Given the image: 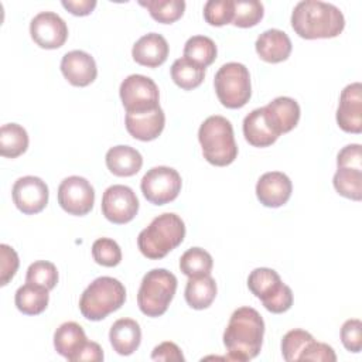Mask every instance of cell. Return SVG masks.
I'll return each instance as SVG.
<instances>
[{
    "instance_id": "cell-1",
    "label": "cell",
    "mask_w": 362,
    "mask_h": 362,
    "mask_svg": "<svg viewBox=\"0 0 362 362\" xmlns=\"http://www.w3.org/2000/svg\"><path fill=\"white\" fill-rule=\"evenodd\" d=\"M264 321L252 307L235 310L223 332V345L230 361H250L262 349Z\"/></svg>"
},
{
    "instance_id": "cell-2",
    "label": "cell",
    "mask_w": 362,
    "mask_h": 362,
    "mask_svg": "<svg viewBox=\"0 0 362 362\" xmlns=\"http://www.w3.org/2000/svg\"><path fill=\"white\" fill-rule=\"evenodd\" d=\"M291 27L305 40L334 38L342 33L345 18L342 11L331 3L303 0L291 13Z\"/></svg>"
},
{
    "instance_id": "cell-3",
    "label": "cell",
    "mask_w": 362,
    "mask_h": 362,
    "mask_svg": "<svg viewBox=\"0 0 362 362\" xmlns=\"http://www.w3.org/2000/svg\"><path fill=\"white\" fill-rule=\"evenodd\" d=\"M185 236L184 221L173 212L156 216L137 236V246L143 256L151 260L165 257Z\"/></svg>"
},
{
    "instance_id": "cell-4",
    "label": "cell",
    "mask_w": 362,
    "mask_h": 362,
    "mask_svg": "<svg viewBox=\"0 0 362 362\" xmlns=\"http://www.w3.org/2000/svg\"><path fill=\"white\" fill-rule=\"evenodd\" d=\"M198 140L204 158L216 167H225L235 161L238 146L230 122L219 115L209 116L198 130Z\"/></svg>"
},
{
    "instance_id": "cell-5",
    "label": "cell",
    "mask_w": 362,
    "mask_h": 362,
    "mask_svg": "<svg viewBox=\"0 0 362 362\" xmlns=\"http://www.w3.org/2000/svg\"><path fill=\"white\" fill-rule=\"evenodd\" d=\"M124 301V286L117 279L102 276L85 288L79 300V310L86 320L100 321L110 313L119 310Z\"/></svg>"
},
{
    "instance_id": "cell-6",
    "label": "cell",
    "mask_w": 362,
    "mask_h": 362,
    "mask_svg": "<svg viewBox=\"0 0 362 362\" xmlns=\"http://www.w3.org/2000/svg\"><path fill=\"white\" fill-rule=\"evenodd\" d=\"M177 291V277L165 269H153L141 280L137 305L147 317L163 315Z\"/></svg>"
},
{
    "instance_id": "cell-7",
    "label": "cell",
    "mask_w": 362,
    "mask_h": 362,
    "mask_svg": "<svg viewBox=\"0 0 362 362\" xmlns=\"http://www.w3.org/2000/svg\"><path fill=\"white\" fill-rule=\"evenodd\" d=\"M247 287L263 304L274 314H281L293 305V291L284 284L279 273L269 267H257L247 277Z\"/></svg>"
},
{
    "instance_id": "cell-8",
    "label": "cell",
    "mask_w": 362,
    "mask_h": 362,
    "mask_svg": "<svg viewBox=\"0 0 362 362\" xmlns=\"http://www.w3.org/2000/svg\"><path fill=\"white\" fill-rule=\"evenodd\" d=\"M214 86L219 102L228 109L243 107L250 96V75L240 62L223 64L214 78Z\"/></svg>"
},
{
    "instance_id": "cell-9",
    "label": "cell",
    "mask_w": 362,
    "mask_h": 362,
    "mask_svg": "<svg viewBox=\"0 0 362 362\" xmlns=\"http://www.w3.org/2000/svg\"><path fill=\"white\" fill-rule=\"evenodd\" d=\"M181 175L177 170L165 165L153 167L141 178L140 188L144 198L154 205L174 201L181 191Z\"/></svg>"
},
{
    "instance_id": "cell-10",
    "label": "cell",
    "mask_w": 362,
    "mask_h": 362,
    "mask_svg": "<svg viewBox=\"0 0 362 362\" xmlns=\"http://www.w3.org/2000/svg\"><path fill=\"white\" fill-rule=\"evenodd\" d=\"M119 93L126 112H146L160 106L158 88L151 78L144 75H129L120 83Z\"/></svg>"
},
{
    "instance_id": "cell-11",
    "label": "cell",
    "mask_w": 362,
    "mask_h": 362,
    "mask_svg": "<svg viewBox=\"0 0 362 362\" xmlns=\"http://www.w3.org/2000/svg\"><path fill=\"white\" fill-rule=\"evenodd\" d=\"M95 189L90 182L79 175H71L58 187V204L69 215L83 216L93 208Z\"/></svg>"
},
{
    "instance_id": "cell-12",
    "label": "cell",
    "mask_w": 362,
    "mask_h": 362,
    "mask_svg": "<svg viewBox=\"0 0 362 362\" xmlns=\"http://www.w3.org/2000/svg\"><path fill=\"white\" fill-rule=\"evenodd\" d=\"M137 211L139 199L130 187L116 184L105 189L102 197V214L112 223H127L137 215Z\"/></svg>"
},
{
    "instance_id": "cell-13",
    "label": "cell",
    "mask_w": 362,
    "mask_h": 362,
    "mask_svg": "<svg viewBox=\"0 0 362 362\" xmlns=\"http://www.w3.org/2000/svg\"><path fill=\"white\" fill-rule=\"evenodd\" d=\"M30 34L34 42L45 49H55L68 38L66 23L54 11H41L30 23Z\"/></svg>"
},
{
    "instance_id": "cell-14",
    "label": "cell",
    "mask_w": 362,
    "mask_h": 362,
    "mask_svg": "<svg viewBox=\"0 0 362 362\" xmlns=\"http://www.w3.org/2000/svg\"><path fill=\"white\" fill-rule=\"evenodd\" d=\"M13 202L25 215L41 212L48 204V187L40 177L25 175L18 178L11 189Z\"/></svg>"
},
{
    "instance_id": "cell-15",
    "label": "cell",
    "mask_w": 362,
    "mask_h": 362,
    "mask_svg": "<svg viewBox=\"0 0 362 362\" xmlns=\"http://www.w3.org/2000/svg\"><path fill=\"white\" fill-rule=\"evenodd\" d=\"M337 123L346 133L362 132V85L359 82L346 85L341 92Z\"/></svg>"
},
{
    "instance_id": "cell-16",
    "label": "cell",
    "mask_w": 362,
    "mask_h": 362,
    "mask_svg": "<svg viewBox=\"0 0 362 362\" xmlns=\"http://www.w3.org/2000/svg\"><path fill=\"white\" fill-rule=\"evenodd\" d=\"M61 72L71 85L83 88L96 79L98 68L90 54L81 49H74L62 57Z\"/></svg>"
},
{
    "instance_id": "cell-17",
    "label": "cell",
    "mask_w": 362,
    "mask_h": 362,
    "mask_svg": "<svg viewBox=\"0 0 362 362\" xmlns=\"http://www.w3.org/2000/svg\"><path fill=\"white\" fill-rule=\"evenodd\" d=\"M293 185L290 178L280 171L264 173L256 184V197L264 206L279 208L291 197Z\"/></svg>"
},
{
    "instance_id": "cell-18",
    "label": "cell",
    "mask_w": 362,
    "mask_h": 362,
    "mask_svg": "<svg viewBox=\"0 0 362 362\" xmlns=\"http://www.w3.org/2000/svg\"><path fill=\"white\" fill-rule=\"evenodd\" d=\"M264 117L272 130L280 136L293 130L300 120V106L288 96H279L263 106Z\"/></svg>"
},
{
    "instance_id": "cell-19",
    "label": "cell",
    "mask_w": 362,
    "mask_h": 362,
    "mask_svg": "<svg viewBox=\"0 0 362 362\" xmlns=\"http://www.w3.org/2000/svg\"><path fill=\"white\" fill-rule=\"evenodd\" d=\"M165 124V115L158 106L146 112H126V129L129 134L141 141L157 139Z\"/></svg>"
},
{
    "instance_id": "cell-20",
    "label": "cell",
    "mask_w": 362,
    "mask_h": 362,
    "mask_svg": "<svg viewBox=\"0 0 362 362\" xmlns=\"http://www.w3.org/2000/svg\"><path fill=\"white\" fill-rule=\"evenodd\" d=\"M168 51V42L161 34L148 33L134 42L132 48V57L137 64L143 66L157 68L165 62Z\"/></svg>"
},
{
    "instance_id": "cell-21",
    "label": "cell",
    "mask_w": 362,
    "mask_h": 362,
    "mask_svg": "<svg viewBox=\"0 0 362 362\" xmlns=\"http://www.w3.org/2000/svg\"><path fill=\"white\" fill-rule=\"evenodd\" d=\"M291 47L288 35L277 28H270L262 33L255 44L257 55L270 64L286 61L291 54Z\"/></svg>"
},
{
    "instance_id": "cell-22",
    "label": "cell",
    "mask_w": 362,
    "mask_h": 362,
    "mask_svg": "<svg viewBox=\"0 0 362 362\" xmlns=\"http://www.w3.org/2000/svg\"><path fill=\"white\" fill-rule=\"evenodd\" d=\"M109 339L119 355H132L141 342V329L137 321L132 318H120L113 322L109 331Z\"/></svg>"
},
{
    "instance_id": "cell-23",
    "label": "cell",
    "mask_w": 362,
    "mask_h": 362,
    "mask_svg": "<svg viewBox=\"0 0 362 362\" xmlns=\"http://www.w3.org/2000/svg\"><path fill=\"white\" fill-rule=\"evenodd\" d=\"M88 342L83 328L74 321L61 324L54 334V348L55 351L71 362H75L76 355L82 351Z\"/></svg>"
},
{
    "instance_id": "cell-24",
    "label": "cell",
    "mask_w": 362,
    "mask_h": 362,
    "mask_svg": "<svg viewBox=\"0 0 362 362\" xmlns=\"http://www.w3.org/2000/svg\"><path fill=\"white\" fill-rule=\"evenodd\" d=\"M107 170L117 177H132L137 174L143 165L141 154L130 146L110 147L105 157Z\"/></svg>"
},
{
    "instance_id": "cell-25",
    "label": "cell",
    "mask_w": 362,
    "mask_h": 362,
    "mask_svg": "<svg viewBox=\"0 0 362 362\" xmlns=\"http://www.w3.org/2000/svg\"><path fill=\"white\" fill-rule=\"evenodd\" d=\"M243 136L246 141L255 147L272 146L279 139V136L269 126L263 107L252 110L243 119Z\"/></svg>"
},
{
    "instance_id": "cell-26",
    "label": "cell",
    "mask_w": 362,
    "mask_h": 362,
    "mask_svg": "<svg viewBox=\"0 0 362 362\" xmlns=\"http://www.w3.org/2000/svg\"><path fill=\"white\" fill-rule=\"evenodd\" d=\"M185 301L194 310L208 308L216 297V283L211 274L189 277L185 286Z\"/></svg>"
},
{
    "instance_id": "cell-27",
    "label": "cell",
    "mask_w": 362,
    "mask_h": 362,
    "mask_svg": "<svg viewBox=\"0 0 362 362\" xmlns=\"http://www.w3.org/2000/svg\"><path fill=\"white\" fill-rule=\"evenodd\" d=\"M49 290L41 286L25 283L18 287L14 296V303L18 311L25 315H38L41 314L49 301Z\"/></svg>"
},
{
    "instance_id": "cell-28",
    "label": "cell",
    "mask_w": 362,
    "mask_h": 362,
    "mask_svg": "<svg viewBox=\"0 0 362 362\" xmlns=\"http://www.w3.org/2000/svg\"><path fill=\"white\" fill-rule=\"evenodd\" d=\"M28 147L27 130L17 123L3 124L0 129V154L3 157L16 158Z\"/></svg>"
},
{
    "instance_id": "cell-29",
    "label": "cell",
    "mask_w": 362,
    "mask_h": 362,
    "mask_svg": "<svg viewBox=\"0 0 362 362\" xmlns=\"http://www.w3.org/2000/svg\"><path fill=\"white\" fill-rule=\"evenodd\" d=\"M171 78L174 83L181 89L191 90L202 83L205 78V68L182 57L173 62Z\"/></svg>"
},
{
    "instance_id": "cell-30",
    "label": "cell",
    "mask_w": 362,
    "mask_h": 362,
    "mask_svg": "<svg viewBox=\"0 0 362 362\" xmlns=\"http://www.w3.org/2000/svg\"><path fill=\"white\" fill-rule=\"evenodd\" d=\"M184 58L206 68L216 58V45L209 37L194 35L188 38L184 45Z\"/></svg>"
},
{
    "instance_id": "cell-31",
    "label": "cell",
    "mask_w": 362,
    "mask_h": 362,
    "mask_svg": "<svg viewBox=\"0 0 362 362\" xmlns=\"http://www.w3.org/2000/svg\"><path fill=\"white\" fill-rule=\"evenodd\" d=\"M212 266V256L201 247H191L185 250L180 257V269L188 277L211 274Z\"/></svg>"
},
{
    "instance_id": "cell-32",
    "label": "cell",
    "mask_w": 362,
    "mask_h": 362,
    "mask_svg": "<svg viewBox=\"0 0 362 362\" xmlns=\"http://www.w3.org/2000/svg\"><path fill=\"white\" fill-rule=\"evenodd\" d=\"M140 6L146 7L150 16L163 24H171L182 17L185 10L184 0H147L139 1Z\"/></svg>"
},
{
    "instance_id": "cell-33",
    "label": "cell",
    "mask_w": 362,
    "mask_h": 362,
    "mask_svg": "<svg viewBox=\"0 0 362 362\" xmlns=\"http://www.w3.org/2000/svg\"><path fill=\"white\" fill-rule=\"evenodd\" d=\"M334 188L345 198L361 201L362 198V170L338 168L332 178Z\"/></svg>"
},
{
    "instance_id": "cell-34",
    "label": "cell",
    "mask_w": 362,
    "mask_h": 362,
    "mask_svg": "<svg viewBox=\"0 0 362 362\" xmlns=\"http://www.w3.org/2000/svg\"><path fill=\"white\" fill-rule=\"evenodd\" d=\"M264 14V7L257 0H233L232 24L240 28L256 25Z\"/></svg>"
},
{
    "instance_id": "cell-35",
    "label": "cell",
    "mask_w": 362,
    "mask_h": 362,
    "mask_svg": "<svg viewBox=\"0 0 362 362\" xmlns=\"http://www.w3.org/2000/svg\"><path fill=\"white\" fill-rule=\"evenodd\" d=\"M314 341V337L304 329H291L281 339V354L287 362L300 361L301 354Z\"/></svg>"
},
{
    "instance_id": "cell-36",
    "label": "cell",
    "mask_w": 362,
    "mask_h": 362,
    "mask_svg": "<svg viewBox=\"0 0 362 362\" xmlns=\"http://www.w3.org/2000/svg\"><path fill=\"white\" fill-rule=\"evenodd\" d=\"M25 283H31L35 286L45 287L47 290H52L58 283V270L55 264L51 262L37 260L28 266Z\"/></svg>"
},
{
    "instance_id": "cell-37",
    "label": "cell",
    "mask_w": 362,
    "mask_h": 362,
    "mask_svg": "<svg viewBox=\"0 0 362 362\" xmlns=\"http://www.w3.org/2000/svg\"><path fill=\"white\" fill-rule=\"evenodd\" d=\"M93 260L105 267L117 266L122 260V250L116 240L110 238H99L92 245Z\"/></svg>"
},
{
    "instance_id": "cell-38",
    "label": "cell",
    "mask_w": 362,
    "mask_h": 362,
    "mask_svg": "<svg viewBox=\"0 0 362 362\" xmlns=\"http://www.w3.org/2000/svg\"><path fill=\"white\" fill-rule=\"evenodd\" d=\"M204 18L215 27L232 23L233 0H208L204 6Z\"/></svg>"
},
{
    "instance_id": "cell-39",
    "label": "cell",
    "mask_w": 362,
    "mask_h": 362,
    "mask_svg": "<svg viewBox=\"0 0 362 362\" xmlns=\"http://www.w3.org/2000/svg\"><path fill=\"white\" fill-rule=\"evenodd\" d=\"M341 341L349 352H361L362 349V322L358 318L346 320L341 327Z\"/></svg>"
},
{
    "instance_id": "cell-40",
    "label": "cell",
    "mask_w": 362,
    "mask_h": 362,
    "mask_svg": "<svg viewBox=\"0 0 362 362\" xmlns=\"http://www.w3.org/2000/svg\"><path fill=\"white\" fill-rule=\"evenodd\" d=\"M20 260L17 252L6 245H0V286H6L16 274Z\"/></svg>"
},
{
    "instance_id": "cell-41",
    "label": "cell",
    "mask_w": 362,
    "mask_h": 362,
    "mask_svg": "<svg viewBox=\"0 0 362 362\" xmlns=\"http://www.w3.org/2000/svg\"><path fill=\"white\" fill-rule=\"evenodd\" d=\"M300 361H321V362H335L337 355L332 349V346L317 342L315 339L308 344V346L304 349V352L300 356Z\"/></svg>"
},
{
    "instance_id": "cell-42",
    "label": "cell",
    "mask_w": 362,
    "mask_h": 362,
    "mask_svg": "<svg viewBox=\"0 0 362 362\" xmlns=\"http://www.w3.org/2000/svg\"><path fill=\"white\" fill-rule=\"evenodd\" d=\"M338 168H355L362 170V153L361 144H348L337 156Z\"/></svg>"
},
{
    "instance_id": "cell-43",
    "label": "cell",
    "mask_w": 362,
    "mask_h": 362,
    "mask_svg": "<svg viewBox=\"0 0 362 362\" xmlns=\"http://www.w3.org/2000/svg\"><path fill=\"white\" fill-rule=\"evenodd\" d=\"M151 359L153 361H163V362H170V361H174V362L181 361L182 362V361H185L180 346L174 342H170V341L158 344L151 352Z\"/></svg>"
},
{
    "instance_id": "cell-44",
    "label": "cell",
    "mask_w": 362,
    "mask_h": 362,
    "mask_svg": "<svg viewBox=\"0 0 362 362\" xmlns=\"http://www.w3.org/2000/svg\"><path fill=\"white\" fill-rule=\"evenodd\" d=\"M62 7L74 16H88L96 7V0H62Z\"/></svg>"
},
{
    "instance_id": "cell-45",
    "label": "cell",
    "mask_w": 362,
    "mask_h": 362,
    "mask_svg": "<svg viewBox=\"0 0 362 362\" xmlns=\"http://www.w3.org/2000/svg\"><path fill=\"white\" fill-rule=\"evenodd\" d=\"M78 361H88V362H100L103 361V351L99 344L88 341L82 351L76 355L75 362Z\"/></svg>"
}]
</instances>
